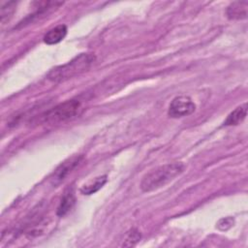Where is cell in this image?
<instances>
[{
    "label": "cell",
    "mask_w": 248,
    "mask_h": 248,
    "mask_svg": "<svg viewBox=\"0 0 248 248\" xmlns=\"http://www.w3.org/2000/svg\"><path fill=\"white\" fill-rule=\"evenodd\" d=\"M184 169L185 166L181 162L169 163L160 166L142 177L140 182V189L142 192H151L157 190L167 185L169 182L182 173Z\"/></svg>",
    "instance_id": "6da1fadb"
},
{
    "label": "cell",
    "mask_w": 248,
    "mask_h": 248,
    "mask_svg": "<svg viewBox=\"0 0 248 248\" xmlns=\"http://www.w3.org/2000/svg\"><path fill=\"white\" fill-rule=\"evenodd\" d=\"M94 61L95 56L91 53H80L66 64L50 70L47 74V78L53 82L65 81L87 71Z\"/></svg>",
    "instance_id": "7a4b0ae2"
},
{
    "label": "cell",
    "mask_w": 248,
    "mask_h": 248,
    "mask_svg": "<svg viewBox=\"0 0 248 248\" xmlns=\"http://www.w3.org/2000/svg\"><path fill=\"white\" fill-rule=\"evenodd\" d=\"M81 104L78 100H68L47 110L43 116V120L49 124H56L72 119L79 113Z\"/></svg>",
    "instance_id": "3957f363"
},
{
    "label": "cell",
    "mask_w": 248,
    "mask_h": 248,
    "mask_svg": "<svg viewBox=\"0 0 248 248\" xmlns=\"http://www.w3.org/2000/svg\"><path fill=\"white\" fill-rule=\"evenodd\" d=\"M196 105L188 96H177L172 99L169 106L168 115L171 118H179L192 114Z\"/></svg>",
    "instance_id": "277c9868"
},
{
    "label": "cell",
    "mask_w": 248,
    "mask_h": 248,
    "mask_svg": "<svg viewBox=\"0 0 248 248\" xmlns=\"http://www.w3.org/2000/svg\"><path fill=\"white\" fill-rule=\"evenodd\" d=\"M82 156L79 155H76L73 156L71 158H69L68 160L64 161L53 172L52 176L50 177V182L51 184L56 187L57 185H59L61 182L64 181V179L69 175V173L79 164V162L81 161Z\"/></svg>",
    "instance_id": "5b68a950"
},
{
    "label": "cell",
    "mask_w": 248,
    "mask_h": 248,
    "mask_svg": "<svg viewBox=\"0 0 248 248\" xmlns=\"http://www.w3.org/2000/svg\"><path fill=\"white\" fill-rule=\"evenodd\" d=\"M247 1L232 2L227 9V16L229 19H244L247 17Z\"/></svg>",
    "instance_id": "8992f818"
},
{
    "label": "cell",
    "mask_w": 248,
    "mask_h": 248,
    "mask_svg": "<svg viewBox=\"0 0 248 248\" xmlns=\"http://www.w3.org/2000/svg\"><path fill=\"white\" fill-rule=\"evenodd\" d=\"M67 35V26L59 24L52 29L48 30L44 36V42L46 45H55L60 43Z\"/></svg>",
    "instance_id": "52a82bcc"
},
{
    "label": "cell",
    "mask_w": 248,
    "mask_h": 248,
    "mask_svg": "<svg viewBox=\"0 0 248 248\" xmlns=\"http://www.w3.org/2000/svg\"><path fill=\"white\" fill-rule=\"evenodd\" d=\"M76 202V197L74 194V191L72 189H68L65 193L64 196L61 199V202L59 203V206L57 208V215L62 217L66 215L75 205Z\"/></svg>",
    "instance_id": "ba28073f"
},
{
    "label": "cell",
    "mask_w": 248,
    "mask_h": 248,
    "mask_svg": "<svg viewBox=\"0 0 248 248\" xmlns=\"http://www.w3.org/2000/svg\"><path fill=\"white\" fill-rule=\"evenodd\" d=\"M247 113V104L244 103L243 105L237 107L234 110H232L226 120L224 121L225 126H232V125H237L240 122H242L246 116Z\"/></svg>",
    "instance_id": "9c48e42d"
},
{
    "label": "cell",
    "mask_w": 248,
    "mask_h": 248,
    "mask_svg": "<svg viewBox=\"0 0 248 248\" xmlns=\"http://www.w3.org/2000/svg\"><path fill=\"white\" fill-rule=\"evenodd\" d=\"M107 175H101L98 177H95L93 180H90L86 184H84L81 189L80 193L83 195H92L99 191L107 182Z\"/></svg>",
    "instance_id": "30bf717a"
},
{
    "label": "cell",
    "mask_w": 248,
    "mask_h": 248,
    "mask_svg": "<svg viewBox=\"0 0 248 248\" xmlns=\"http://www.w3.org/2000/svg\"><path fill=\"white\" fill-rule=\"evenodd\" d=\"M16 3L15 1H9V2H3L1 4L0 8V17L1 22L4 24L6 21H9L10 18L13 16L15 11H16Z\"/></svg>",
    "instance_id": "8fae6325"
},
{
    "label": "cell",
    "mask_w": 248,
    "mask_h": 248,
    "mask_svg": "<svg viewBox=\"0 0 248 248\" xmlns=\"http://www.w3.org/2000/svg\"><path fill=\"white\" fill-rule=\"evenodd\" d=\"M140 237H141V234L137 229H131L129 232H127L122 246H125V247L134 246L140 240Z\"/></svg>",
    "instance_id": "7c38bea8"
}]
</instances>
